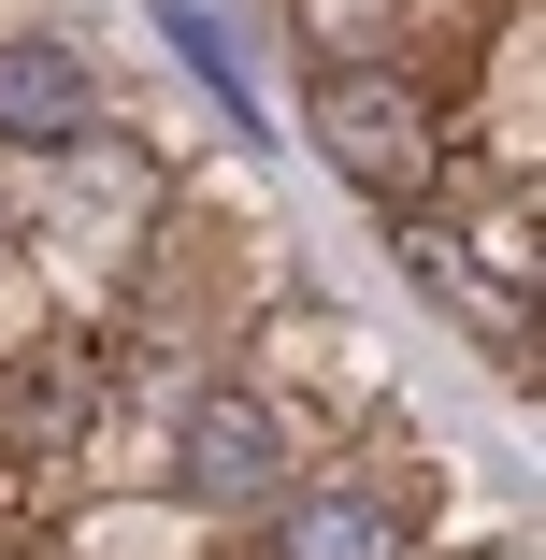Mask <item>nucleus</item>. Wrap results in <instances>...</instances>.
I'll use <instances>...</instances> for the list:
<instances>
[{"instance_id": "1", "label": "nucleus", "mask_w": 546, "mask_h": 560, "mask_svg": "<svg viewBox=\"0 0 546 560\" xmlns=\"http://www.w3.org/2000/svg\"><path fill=\"white\" fill-rule=\"evenodd\" d=\"M302 130H316V159H332V173H346L374 215H417V201H431V173H446L431 86H417L403 58H346V72H316Z\"/></svg>"}, {"instance_id": "4", "label": "nucleus", "mask_w": 546, "mask_h": 560, "mask_svg": "<svg viewBox=\"0 0 546 560\" xmlns=\"http://www.w3.org/2000/svg\"><path fill=\"white\" fill-rule=\"evenodd\" d=\"M274 560H417L388 489H288L274 503Z\"/></svg>"}, {"instance_id": "5", "label": "nucleus", "mask_w": 546, "mask_h": 560, "mask_svg": "<svg viewBox=\"0 0 546 560\" xmlns=\"http://www.w3.org/2000/svg\"><path fill=\"white\" fill-rule=\"evenodd\" d=\"M489 560H518V546H489Z\"/></svg>"}, {"instance_id": "2", "label": "nucleus", "mask_w": 546, "mask_h": 560, "mask_svg": "<svg viewBox=\"0 0 546 560\" xmlns=\"http://www.w3.org/2000/svg\"><path fill=\"white\" fill-rule=\"evenodd\" d=\"M173 489L201 503V517H274L302 475H288V417L259 402V388H201L187 402V431H173Z\"/></svg>"}, {"instance_id": "3", "label": "nucleus", "mask_w": 546, "mask_h": 560, "mask_svg": "<svg viewBox=\"0 0 546 560\" xmlns=\"http://www.w3.org/2000/svg\"><path fill=\"white\" fill-rule=\"evenodd\" d=\"M101 130V86L58 30H0V144H86Z\"/></svg>"}]
</instances>
